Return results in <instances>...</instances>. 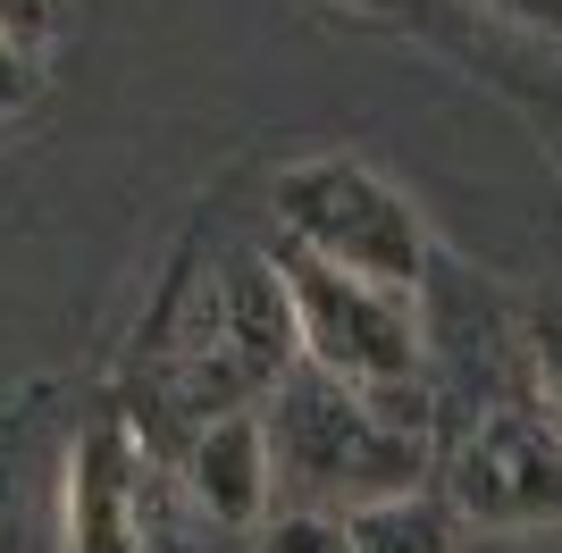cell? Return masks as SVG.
Listing matches in <instances>:
<instances>
[{
	"mask_svg": "<svg viewBox=\"0 0 562 553\" xmlns=\"http://www.w3.org/2000/svg\"><path fill=\"white\" fill-rule=\"evenodd\" d=\"M269 444H278V486L294 511H361L386 495H420L428 437L395 411V394H361L345 377L294 369L269 403Z\"/></svg>",
	"mask_w": 562,
	"mask_h": 553,
	"instance_id": "obj_1",
	"label": "cell"
},
{
	"mask_svg": "<svg viewBox=\"0 0 562 553\" xmlns=\"http://www.w3.org/2000/svg\"><path fill=\"white\" fill-rule=\"evenodd\" d=\"M453 520L479 529H554L562 520V419L546 403H495L462 428L446 461Z\"/></svg>",
	"mask_w": 562,
	"mask_h": 553,
	"instance_id": "obj_4",
	"label": "cell"
},
{
	"mask_svg": "<svg viewBox=\"0 0 562 553\" xmlns=\"http://www.w3.org/2000/svg\"><path fill=\"white\" fill-rule=\"evenodd\" d=\"M269 202H278L285 252H311V260H328V269H345V276L420 294L428 218L378 160H361V151H303V160L278 168Z\"/></svg>",
	"mask_w": 562,
	"mask_h": 553,
	"instance_id": "obj_2",
	"label": "cell"
},
{
	"mask_svg": "<svg viewBox=\"0 0 562 553\" xmlns=\"http://www.w3.org/2000/svg\"><path fill=\"white\" fill-rule=\"evenodd\" d=\"M68 553H143V444L126 419H93L68 453Z\"/></svg>",
	"mask_w": 562,
	"mask_h": 553,
	"instance_id": "obj_5",
	"label": "cell"
},
{
	"mask_svg": "<svg viewBox=\"0 0 562 553\" xmlns=\"http://www.w3.org/2000/svg\"><path fill=\"white\" fill-rule=\"evenodd\" d=\"M0 34L50 50V34H59V0H0Z\"/></svg>",
	"mask_w": 562,
	"mask_h": 553,
	"instance_id": "obj_11",
	"label": "cell"
},
{
	"mask_svg": "<svg viewBox=\"0 0 562 553\" xmlns=\"http://www.w3.org/2000/svg\"><path fill=\"white\" fill-rule=\"evenodd\" d=\"M345 529H352V553H453V504L446 495H386V504H361L345 511Z\"/></svg>",
	"mask_w": 562,
	"mask_h": 553,
	"instance_id": "obj_7",
	"label": "cell"
},
{
	"mask_svg": "<svg viewBox=\"0 0 562 553\" xmlns=\"http://www.w3.org/2000/svg\"><path fill=\"white\" fill-rule=\"evenodd\" d=\"M328 9H352V18H412L420 0H328Z\"/></svg>",
	"mask_w": 562,
	"mask_h": 553,
	"instance_id": "obj_13",
	"label": "cell"
},
{
	"mask_svg": "<svg viewBox=\"0 0 562 553\" xmlns=\"http://www.w3.org/2000/svg\"><path fill=\"white\" fill-rule=\"evenodd\" d=\"M34 101H43V50L18 43V34H0V126L25 117Z\"/></svg>",
	"mask_w": 562,
	"mask_h": 553,
	"instance_id": "obj_10",
	"label": "cell"
},
{
	"mask_svg": "<svg viewBox=\"0 0 562 553\" xmlns=\"http://www.w3.org/2000/svg\"><path fill=\"white\" fill-rule=\"evenodd\" d=\"M470 9H487V18L520 25V34H546V43H562V0H470Z\"/></svg>",
	"mask_w": 562,
	"mask_h": 553,
	"instance_id": "obj_12",
	"label": "cell"
},
{
	"mask_svg": "<svg viewBox=\"0 0 562 553\" xmlns=\"http://www.w3.org/2000/svg\"><path fill=\"white\" fill-rule=\"evenodd\" d=\"M278 276H285V302H294L303 369L345 377V386H361V394H403L420 377V352H428L420 294L345 276V269H328V260H311V252H285V244H278Z\"/></svg>",
	"mask_w": 562,
	"mask_h": 553,
	"instance_id": "obj_3",
	"label": "cell"
},
{
	"mask_svg": "<svg viewBox=\"0 0 562 553\" xmlns=\"http://www.w3.org/2000/svg\"><path fill=\"white\" fill-rule=\"evenodd\" d=\"M186 486H193V504L211 511L218 529H269V504H278V444H269V419L260 411L202 419V437H193V453H186Z\"/></svg>",
	"mask_w": 562,
	"mask_h": 553,
	"instance_id": "obj_6",
	"label": "cell"
},
{
	"mask_svg": "<svg viewBox=\"0 0 562 553\" xmlns=\"http://www.w3.org/2000/svg\"><path fill=\"white\" fill-rule=\"evenodd\" d=\"M252 553H352V529L345 511H278Z\"/></svg>",
	"mask_w": 562,
	"mask_h": 553,
	"instance_id": "obj_9",
	"label": "cell"
},
{
	"mask_svg": "<svg viewBox=\"0 0 562 553\" xmlns=\"http://www.w3.org/2000/svg\"><path fill=\"white\" fill-rule=\"evenodd\" d=\"M520 345H529V369H538V403L562 419V294H538V302H529Z\"/></svg>",
	"mask_w": 562,
	"mask_h": 553,
	"instance_id": "obj_8",
	"label": "cell"
}]
</instances>
